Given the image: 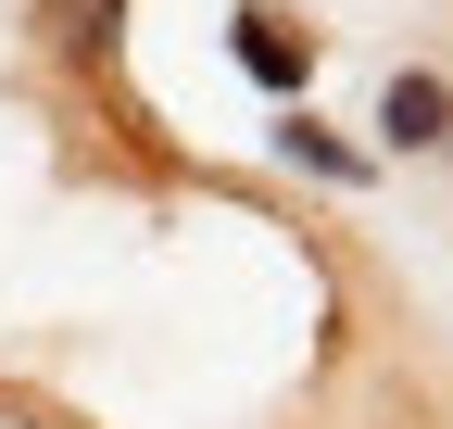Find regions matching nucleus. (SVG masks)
Segmentation results:
<instances>
[{
  "mask_svg": "<svg viewBox=\"0 0 453 429\" xmlns=\"http://www.w3.org/2000/svg\"><path fill=\"white\" fill-rule=\"evenodd\" d=\"M277 152H290L303 177H327V190H365V152L340 139V127H315V114H277Z\"/></svg>",
  "mask_w": 453,
  "mask_h": 429,
  "instance_id": "nucleus-4",
  "label": "nucleus"
},
{
  "mask_svg": "<svg viewBox=\"0 0 453 429\" xmlns=\"http://www.w3.org/2000/svg\"><path fill=\"white\" fill-rule=\"evenodd\" d=\"M378 139H390V152H453V76L403 64V76L378 89Z\"/></svg>",
  "mask_w": 453,
  "mask_h": 429,
  "instance_id": "nucleus-1",
  "label": "nucleus"
},
{
  "mask_svg": "<svg viewBox=\"0 0 453 429\" xmlns=\"http://www.w3.org/2000/svg\"><path fill=\"white\" fill-rule=\"evenodd\" d=\"M365 429H441V417H365Z\"/></svg>",
  "mask_w": 453,
  "mask_h": 429,
  "instance_id": "nucleus-5",
  "label": "nucleus"
},
{
  "mask_svg": "<svg viewBox=\"0 0 453 429\" xmlns=\"http://www.w3.org/2000/svg\"><path fill=\"white\" fill-rule=\"evenodd\" d=\"M226 38H240V76H252V89H277V101H303V76H315V38H303L290 13H265V0H252V13L226 26Z\"/></svg>",
  "mask_w": 453,
  "mask_h": 429,
  "instance_id": "nucleus-2",
  "label": "nucleus"
},
{
  "mask_svg": "<svg viewBox=\"0 0 453 429\" xmlns=\"http://www.w3.org/2000/svg\"><path fill=\"white\" fill-rule=\"evenodd\" d=\"M38 38L88 76V64H113V38H127V0H38Z\"/></svg>",
  "mask_w": 453,
  "mask_h": 429,
  "instance_id": "nucleus-3",
  "label": "nucleus"
}]
</instances>
